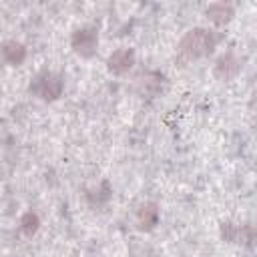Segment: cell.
<instances>
[{
  "instance_id": "obj_1",
  "label": "cell",
  "mask_w": 257,
  "mask_h": 257,
  "mask_svg": "<svg viewBox=\"0 0 257 257\" xmlns=\"http://www.w3.org/2000/svg\"><path fill=\"white\" fill-rule=\"evenodd\" d=\"M217 34L209 28H191L177 46V58L181 62H191L195 58H201L209 52H213L217 44Z\"/></svg>"
},
{
  "instance_id": "obj_2",
  "label": "cell",
  "mask_w": 257,
  "mask_h": 257,
  "mask_svg": "<svg viewBox=\"0 0 257 257\" xmlns=\"http://www.w3.org/2000/svg\"><path fill=\"white\" fill-rule=\"evenodd\" d=\"M30 88L42 98V100H56L60 94H62V88H64V80L60 74L56 72H50V70H44L40 72L34 82L30 84Z\"/></svg>"
},
{
  "instance_id": "obj_3",
  "label": "cell",
  "mask_w": 257,
  "mask_h": 257,
  "mask_svg": "<svg viewBox=\"0 0 257 257\" xmlns=\"http://www.w3.org/2000/svg\"><path fill=\"white\" fill-rule=\"evenodd\" d=\"M70 44H72L76 54H80L84 58H90L96 52V46H98V32H96V28L94 26H82V28L74 30V34L70 38Z\"/></svg>"
},
{
  "instance_id": "obj_4",
  "label": "cell",
  "mask_w": 257,
  "mask_h": 257,
  "mask_svg": "<svg viewBox=\"0 0 257 257\" xmlns=\"http://www.w3.org/2000/svg\"><path fill=\"white\" fill-rule=\"evenodd\" d=\"M106 64H108V70H110V72H114V74H124V72H128V70L133 68V64H135V50H133V48H118V50H114V52L108 56Z\"/></svg>"
},
{
  "instance_id": "obj_5",
  "label": "cell",
  "mask_w": 257,
  "mask_h": 257,
  "mask_svg": "<svg viewBox=\"0 0 257 257\" xmlns=\"http://www.w3.org/2000/svg\"><path fill=\"white\" fill-rule=\"evenodd\" d=\"M239 70H241V62H239V58H237L233 52L221 54L219 60H217V64H215V74H217L219 78H223V80L233 78Z\"/></svg>"
},
{
  "instance_id": "obj_6",
  "label": "cell",
  "mask_w": 257,
  "mask_h": 257,
  "mask_svg": "<svg viewBox=\"0 0 257 257\" xmlns=\"http://www.w3.org/2000/svg\"><path fill=\"white\" fill-rule=\"evenodd\" d=\"M137 223H139V229L151 231L159 223V205L153 203V201L143 203L137 211Z\"/></svg>"
},
{
  "instance_id": "obj_7",
  "label": "cell",
  "mask_w": 257,
  "mask_h": 257,
  "mask_svg": "<svg viewBox=\"0 0 257 257\" xmlns=\"http://www.w3.org/2000/svg\"><path fill=\"white\" fill-rule=\"evenodd\" d=\"M221 237L231 243H249L253 239L251 227L247 225H235V223H223L221 225Z\"/></svg>"
},
{
  "instance_id": "obj_8",
  "label": "cell",
  "mask_w": 257,
  "mask_h": 257,
  "mask_svg": "<svg viewBox=\"0 0 257 257\" xmlns=\"http://www.w3.org/2000/svg\"><path fill=\"white\" fill-rule=\"evenodd\" d=\"M205 14L215 24H227L233 18V6L227 2H213L205 8Z\"/></svg>"
},
{
  "instance_id": "obj_9",
  "label": "cell",
  "mask_w": 257,
  "mask_h": 257,
  "mask_svg": "<svg viewBox=\"0 0 257 257\" xmlns=\"http://www.w3.org/2000/svg\"><path fill=\"white\" fill-rule=\"evenodd\" d=\"M2 56H4V60H6L8 64L18 66V64H22L24 58H26V48H24V44H20V42H16V40H10V42H6V44L2 46Z\"/></svg>"
},
{
  "instance_id": "obj_10",
  "label": "cell",
  "mask_w": 257,
  "mask_h": 257,
  "mask_svg": "<svg viewBox=\"0 0 257 257\" xmlns=\"http://www.w3.org/2000/svg\"><path fill=\"white\" fill-rule=\"evenodd\" d=\"M137 86L141 88V94H155L161 86V76L157 72H145L137 78Z\"/></svg>"
},
{
  "instance_id": "obj_11",
  "label": "cell",
  "mask_w": 257,
  "mask_h": 257,
  "mask_svg": "<svg viewBox=\"0 0 257 257\" xmlns=\"http://www.w3.org/2000/svg\"><path fill=\"white\" fill-rule=\"evenodd\" d=\"M38 227H40V219H38V215L34 211H26L20 217V229H22V233L26 237H32L38 231Z\"/></svg>"
}]
</instances>
